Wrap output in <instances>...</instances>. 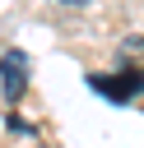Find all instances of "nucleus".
I'll return each mask as SVG.
<instances>
[{"label":"nucleus","instance_id":"nucleus-2","mask_svg":"<svg viewBox=\"0 0 144 148\" xmlns=\"http://www.w3.org/2000/svg\"><path fill=\"white\" fill-rule=\"evenodd\" d=\"M116 60L125 65V74H144V32L125 37V42H121V51H116Z\"/></svg>","mask_w":144,"mask_h":148},{"label":"nucleus","instance_id":"nucleus-1","mask_svg":"<svg viewBox=\"0 0 144 148\" xmlns=\"http://www.w3.org/2000/svg\"><path fill=\"white\" fill-rule=\"evenodd\" d=\"M0 74H5V102H19V92L28 83V60L19 51H5L0 56Z\"/></svg>","mask_w":144,"mask_h":148},{"label":"nucleus","instance_id":"nucleus-3","mask_svg":"<svg viewBox=\"0 0 144 148\" xmlns=\"http://www.w3.org/2000/svg\"><path fill=\"white\" fill-rule=\"evenodd\" d=\"M93 88H98V92H107V97H130V92H139V88H144V79H139V74H125V79L116 83V79H98V74H93Z\"/></svg>","mask_w":144,"mask_h":148},{"label":"nucleus","instance_id":"nucleus-4","mask_svg":"<svg viewBox=\"0 0 144 148\" xmlns=\"http://www.w3.org/2000/svg\"><path fill=\"white\" fill-rule=\"evenodd\" d=\"M65 5H84V0H65Z\"/></svg>","mask_w":144,"mask_h":148}]
</instances>
